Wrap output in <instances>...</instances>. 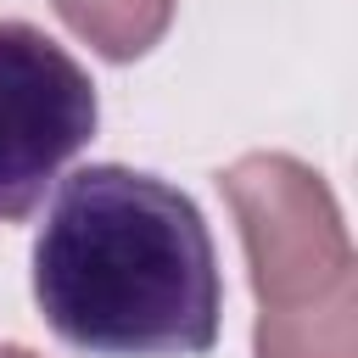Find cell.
Here are the masks:
<instances>
[{"label": "cell", "instance_id": "obj_1", "mask_svg": "<svg viewBox=\"0 0 358 358\" xmlns=\"http://www.w3.org/2000/svg\"><path fill=\"white\" fill-rule=\"evenodd\" d=\"M34 302L78 352H207L218 341L224 285L201 207L123 162L67 173L34 241Z\"/></svg>", "mask_w": 358, "mask_h": 358}, {"label": "cell", "instance_id": "obj_6", "mask_svg": "<svg viewBox=\"0 0 358 358\" xmlns=\"http://www.w3.org/2000/svg\"><path fill=\"white\" fill-rule=\"evenodd\" d=\"M0 358H34L28 347H0Z\"/></svg>", "mask_w": 358, "mask_h": 358}, {"label": "cell", "instance_id": "obj_4", "mask_svg": "<svg viewBox=\"0 0 358 358\" xmlns=\"http://www.w3.org/2000/svg\"><path fill=\"white\" fill-rule=\"evenodd\" d=\"M257 358H358V285L296 308V313H257L252 336Z\"/></svg>", "mask_w": 358, "mask_h": 358}, {"label": "cell", "instance_id": "obj_5", "mask_svg": "<svg viewBox=\"0 0 358 358\" xmlns=\"http://www.w3.org/2000/svg\"><path fill=\"white\" fill-rule=\"evenodd\" d=\"M56 11L106 62L145 56L173 22V0H56Z\"/></svg>", "mask_w": 358, "mask_h": 358}, {"label": "cell", "instance_id": "obj_2", "mask_svg": "<svg viewBox=\"0 0 358 358\" xmlns=\"http://www.w3.org/2000/svg\"><path fill=\"white\" fill-rule=\"evenodd\" d=\"M218 185L241 224L257 313H296L358 285L341 207L308 162L285 151H246Z\"/></svg>", "mask_w": 358, "mask_h": 358}, {"label": "cell", "instance_id": "obj_3", "mask_svg": "<svg viewBox=\"0 0 358 358\" xmlns=\"http://www.w3.org/2000/svg\"><path fill=\"white\" fill-rule=\"evenodd\" d=\"M90 73L34 22L0 17V224L39 207L56 173L95 134Z\"/></svg>", "mask_w": 358, "mask_h": 358}]
</instances>
